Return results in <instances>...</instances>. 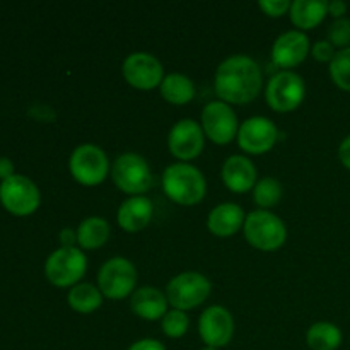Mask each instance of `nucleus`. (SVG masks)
I'll return each mask as SVG.
<instances>
[{"mask_svg": "<svg viewBox=\"0 0 350 350\" xmlns=\"http://www.w3.org/2000/svg\"><path fill=\"white\" fill-rule=\"evenodd\" d=\"M304 94H306V85L303 77L291 70H282L273 75L265 91L269 106L279 113L296 109L303 103Z\"/></svg>", "mask_w": 350, "mask_h": 350, "instance_id": "nucleus-10", "label": "nucleus"}, {"mask_svg": "<svg viewBox=\"0 0 350 350\" xmlns=\"http://www.w3.org/2000/svg\"><path fill=\"white\" fill-rule=\"evenodd\" d=\"M332 81L344 91H350V46L337 51L330 62Z\"/></svg>", "mask_w": 350, "mask_h": 350, "instance_id": "nucleus-27", "label": "nucleus"}, {"mask_svg": "<svg viewBox=\"0 0 350 350\" xmlns=\"http://www.w3.org/2000/svg\"><path fill=\"white\" fill-rule=\"evenodd\" d=\"M291 19L301 29H313L325 19L328 2L325 0H294L291 3Z\"/></svg>", "mask_w": 350, "mask_h": 350, "instance_id": "nucleus-21", "label": "nucleus"}, {"mask_svg": "<svg viewBox=\"0 0 350 350\" xmlns=\"http://www.w3.org/2000/svg\"><path fill=\"white\" fill-rule=\"evenodd\" d=\"M345 10H347V3H345L344 0H332V2H328V12H330L335 19L344 17Z\"/></svg>", "mask_w": 350, "mask_h": 350, "instance_id": "nucleus-35", "label": "nucleus"}, {"mask_svg": "<svg viewBox=\"0 0 350 350\" xmlns=\"http://www.w3.org/2000/svg\"><path fill=\"white\" fill-rule=\"evenodd\" d=\"M202 129L212 142L224 146L238 137V116L228 103L211 101L202 111Z\"/></svg>", "mask_w": 350, "mask_h": 350, "instance_id": "nucleus-11", "label": "nucleus"}, {"mask_svg": "<svg viewBox=\"0 0 350 350\" xmlns=\"http://www.w3.org/2000/svg\"><path fill=\"white\" fill-rule=\"evenodd\" d=\"M205 133L200 123L191 118L176 122L167 135V146L171 154L180 161H190L200 156L205 147Z\"/></svg>", "mask_w": 350, "mask_h": 350, "instance_id": "nucleus-14", "label": "nucleus"}, {"mask_svg": "<svg viewBox=\"0 0 350 350\" xmlns=\"http://www.w3.org/2000/svg\"><path fill=\"white\" fill-rule=\"evenodd\" d=\"M245 238L253 248L273 252L286 243L287 228L279 215L270 211H253L245 219Z\"/></svg>", "mask_w": 350, "mask_h": 350, "instance_id": "nucleus-3", "label": "nucleus"}, {"mask_svg": "<svg viewBox=\"0 0 350 350\" xmlns=\"http://www.w3.org/2000/svg\"><path fill=\"white\" fill-rule=\"evenodd\" d=\"M72 176L75 181L85 185V187H94L105 181L109 171V161L105 150L94 144H82L75 147L68 161Z\"/></svg>", "mask_w": 350, "mask_h": 350, "instance_id": "nucleus-7", "label": "nucleus"}, {"mask_svg": "<svg viewBox=\"0 0 350 350\" xmlns=\"http://www.w3.org/2000/svg\"><path fill=\"white\" fill-rule=\"evenodd\" d=\"M137 269L130 260L115 256L103 263L98 273V286L108 299H123L135 293Z\"/></svg>", "mask_w": 350, "mask_h": 350, "instance_id": "nucleus-8", "label": "nucleus"}, {"mask_svg": "<svg viewBox=\"0 0 350 350\" xmlns=\"http://www.w3.org/2000/svg\"><path fill=\"white\" fill-rule=\"evenodd\" d=\"M222 180L226 187L234 193H245L255 188L256 185V167L246 156L234 154L228 157L222 166Z\"/></svg>", "mask_w": 350, "mask_h": 350, "instance_id": "nucleus-17", "label": "nucleus"}, {"mask_svg": "<svg viewBox=\"0 0 350 350\" xmlns=\"http://www.w3.org/2000/svg\"><path fill=\"white\" fill-rule=\"evenodd\" d=\"M111 178L116 187L125 193L142 195L152 185V171L146 157L135 152H125L116 157L111 166Z\"/></svg>", "mask_w": 350, "mask_h": 350, "instance_id": "nucleus-4", "label": "nucleus"}, {"mask_svg": "<svg viewBox=\"0 0 350 350\" xmlns=\"http://www.w3.org/2000/svg\"><path fill=\"white\" fill-rule=\"evenodd\" d=\"M190 327V320L185 311L180 310H171L164 314L163 318V332L171 338H180L183 337Z\"/></svg>", "mask_w": 350, "mask_h": 350, "instance_id": "nucleus-28", "label": "nucleus"}, {"mask_svg": "<svg viewBox=\"0 0 350 350\" xmlns=\"http://www.w3.org/2000/svg\"><path fill=\"white\" fill-rule=\"evenodd\" d=\"M211 282L198 272H183L173 277L166 286L167 303L174 310L187 311L200 306L211 294Z\"/></svg>", "mask_w": 350, "mask_h": 350, "instance_id": "nucleus-6", "label": "nucleus"}, {"mask_svg": "<svg viewBox=\"0 0 350 350\" xmlns=\"http://www.w3.org/2000/svg\"><path fill=\"white\" fill-rule=\"evenodd\" d=\"M338 157H340L342 164H344L347 170H350V135H347L342 140L340 147H338Z\"/></svg>", "mask_w": 350, "mask_h": 350, "instance_id": "nucleus-34", "label": "nucleus"}, {"mask_svg": "<svg viewBox=\"0 0 350 350\" xmlns=\"http://www.w3.org/2000/svg\"><path fill=\"white\" fill-rule=\"evenodd\" d=\"M335 46L330 43L328 40H321L317 41L313 44V57L320 62H332L335 57Z\"/></svg>", "mask_w": 350, "mask_h": 350, "instance_id": "nucleus-31", "label": "nucleus"}, {"mask_svg": "<svg viewBox=\"0 0 350 350\" xmlns=\"http://www.w3.org/2000/svg\"><path fill=\"white\" fill-rule=\"evenodd\" d=\"M130 306H132L133 313L139 314L140 318L154 321L164 318V314L167 313V297L156 287L146 286L132 294Z\"/></svg>", "mask_w": 350, "mask_h": 350, "instance_id": "nucleus-20", "label": "nucleus"}, {"mask_svg": "<svg viewBox=\"0 0 350 350\" xmlns=\"http://www.w3.org/2000/svg\"><path fill=\"white\" fill-rule=\"evenodd\" d=\"M161 96L173 105H185L195 96V84L185 74H167L161 82Z\"/></svg>", "mask_w": 350, "mask_h": 350, "instance_id": "nucleus-23", "label": "nucleus"}, {"mask_svg": "<svg viewBox=\"0 0 350 350\" xmlns=\"http://www.w3.org/2000/svg\"><path fill=\"white\" fill-rule=\"evenodd\" d=\"M262 70L248 55L226 58L215 72V92L224 103L245 105L253 101L262 89Z\"/></svg>", "mask_w": 350, "mask_h": 350, "instance_id": "nucleus-1", "label": "nucleus"}, {"mask_svg": "<svg viewBox=\"0 0 350 350\" xmlns=\"http://www.w3.org/2000/svg\"><path fill=\"white\" fill-rule=\"evenodd\" d=\"M260 9L267 14V16L279 17L286 14L291 9L289 0H260Z\"/></svg>", "mask_w": 350, "mask_h": 350, "instance_id": "nucleus-30", "label": "nucleus"}, {"mask_svg": "<svg viewBox=\"0 0 350 350\" xmlns=\"http://www.w3.org/2000/svg\"><path fill=\"white\" fill-rule=\"evenodd\" d=\"M311 50L310 38L299 29H291L280 34L272 46L273 64L282 68L296 67L308 57Z\"/></svg>", "mask_w": 350, "mask_h": 350, "instance_id": "nucleus-16", "label": "nucleus"}, {"mask_svg": "<svg viewBox=\"0 0 350 350\" xmlns=\"http://www.w3.org/2000/svg\"><path fill=\"white\" fill-rule=\"evenodd\" d=\"M0 202L14 215H29L40 207V188L27 176L14 174L0 183Z\"/></svg>", "mask_w": 350, "mask_h": 350, "instance_id": "nucleus-9", "label": "nucleus"}, {"mask_svg": "<svg viewBox=\"0 0 350 350\" xmlns=\"http://www.w3.org/2000/svg\"><path fill=\"white\" fill-rule=\"evenodd\" d=\"M245 211L232 202H224L211 211L207 226L212 234L228 238L245 226Z\"/></svg>", "mask_w": 350, "mask_h": 350, "instance_id": "nucleus-19", "label": "nucleus"}, {"mask_svg": "<svg viewBox=\"0 0 350 350\" xmlns=\"http://www.w3.org/2000/svg\"><path fill=\"white\" fill-rule=\"evenodd\" d=\"M109 238V224L106 219L92 215L84 219L77 228V243L84 250L101 248Z\"/></svg>", "mask_w": 350, "mask_h": 350, "instance_id": "nucleus-22", "label": "nucleus"}, {"mask_svg": "<svg viewBox=\"0 0 350 350\" xmlns=\"http://www.w3.org/2000/svg\"><path fill=\"white\" fill-rule=\"evenodd\" d=\"M152 214V202L147 197H144V195H135V197L126 198L120 205L116 219H118V224L122 226V229L129 232H139L149 226Z\"/></svg>", "mask_w": 350, "mask_h": 350, "instance_id": "nucleus-18", "label": "nucleus"}, {"mask_svg": "<svg viewBox=\"0 0 350 350\" xmlns=\"http://www.w3.org/2000/svg\"><path fill=\"white\" fill-rule=\"evenodd\" d=\"M328 41H330L334 46L338 48H349L350 44V19L347 17H340V19H335L334 23L328 27Z\"/></svg>", "mask_w": 350, "mask_h": 350, "instance_id": "nucleus-29", "label": "nucleus"}, {"mask_svg": "<svg viewBox=\"0 0 350 350\" xmlns=\"http://www.w3.org/2000/svg\"><path fill=\"white\" fill-rule=\"evenodd\" d=\"M60 243L62 248H74V245L77 243V231L70 228H65L60 231Z\"/></svg>", "mask_w": 350, "mask_h": 350, "instance_id": "nucleus-33", "label": "nucleus"}, {"mask_svg": "<svg viewBox=\"0 0 350 350\" xmlns=\"http://www.w3.org/2000/svg\"><path fill=\"white\" fill-rule=\"evenodd\" d=\"M123 77L137 89H154L164 79V67L159 58L147 51L130 53L123 62Z\"/></svg>", "mask_w": 350, "mask_h": 350, "instance_id": "nucleus-12", "label": "nucleus"}, {"mask_svg": "<svg viewBox=\"0 0 350 350\" xmlns=\"http://www.w3.org/2000/svg\"><path fill=\"white\" fill-rule=\"evenodd\" d=\"M88 270V258L79 248H58L44 263L46 279L55 287H74Z\"/></svg>", "mask_w": 350, "mask_h": 350, "instance_id": "nucleus-5", "label": "nucleus"}, {"mask_svg": "<svg viewBox=\"0 0 350 350\" xmlns=\"http://www.w3.org/2000/svg\"><path fill=\"white\" fill-rule=\"evenodd\" d=\"M279 139L275 123L267 116H252L239 125L238 144L245 152L265 154Z\"/></svg>", "mask_w": 350, "mask_h": 350, "instance_id": "nucleus-13", "label": "nucleus"}, {"mask_svg": "<svg viewBox=\"0 0 350 350\" xmlns=\"http://www.w3.org/2000/svg\"><path fill=\"white\" fill-rule=\"evenodd\" d=\"M306 342L313 350H337L342 344V332L330 321H318L308 330Z\"/></svg>", "mask_w": 350, "mask_h": 350, "instance_id": "nucleus-24", "label": "nucleus"}, {"mask_svg": "<svg viewBox=\"0 0 350 350\" xmlns=\"http://www.w3.org/2000/svg\"><path fill=\"white\" fill-rule=\"evenodd\" d=\"M14 176V163L9 157H0V180Z\"/></svg>", "mask_w": 350, "mask_h": 350, "instance_id": "nucleus-36", "label": "nucleus"}, {"mask_svg": "<svg viewBox=\"0 0 350 350\" xmlns=\"http://www.w3.org/2000/svg\"><path fill=\"white\" fill-rule=\"evenodd\" d=\"M282 185L277 178L265 176L260 181H256L255 188H253V200L258 207H262L263 211L273 207L280 202L282 198Z\"/></svg>", "mask_w": 350, "mask_h": 350, "instance_id": "nucleus-26", "label": "nucleus"}, {"mask_svg": "<svg viewBox=\"0 0 350 350\" xmlns=\"http://www.w3.org/2000/svg\"><path fill=\"white\" fill-rule=\"evenodd\" d=\"M163 188L167 197L180 205H197L207 193V181L198 167L176 163L166 167Z\"/></svg>", "mask_w": 350, "mask_h": 350, "instance_id": "nucleus-2", "label": "nucleus"}, {"mask_svg": "<svg viewBox=\"0 0 350 350\" xmlns=\"http://www.w3.org/2000/svg\"><path fill=\"white\" fill-rule=\"evenodd\" d=\"M129 350H166V347L156 338H142V340L130 345Z\"/></svg>", "mask_w": 350, "mask_h": 350, "instance_id": "nucleus-32", "label": "nucleus"}, {"mask_svg": "<svg viewBox=\"0 0 350 350\" xmlns=\"http://www.w3.org/2000/svg\"><path fill=\"white\" fill-rule=\"evenodd\" d=\"M202 350H219V349H215V347H205V349H202Z\"/></svg>", "mask_w": 350, "mask_h": 350, "instance_id": "nucleus-37", "label": "nucleus"}, {"mask_svg": "<svg viewBox=\"0 0 350 350\" xmlns=\"http://www.w3.org/2000/svg\"><path fill=\"white\" fill-rule=\"evenodd\" d=\"M198 334L207 347H224L231 342L234 334L232 314L224 306L207 308L198 320Z\"/></svg>", "mask_w": 350, "mask_h": 350, "instance_id": "nucleus-15", "label": "nucleus"}, {"mask_svg": "<svg viewBox=\"0 0 350 350\" xmlns=\"http://www.w3.org/2000/svg\"><path fill=\"white\" fill-rule=\"evenodd\" d=\"M68 304L74 311L82 314H89L98 310L103 303V293L92 284L79 282L77 286L68 291Z\"/></svg>", "mask_w": 350, "mask_h": 350, "instance_id": "nucleus-25", "label": "nucleus"}]
</instances>
